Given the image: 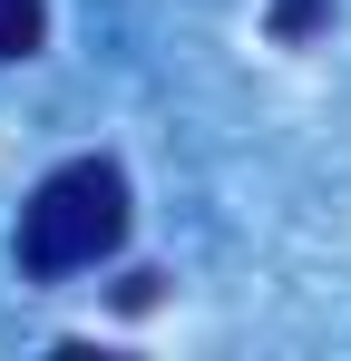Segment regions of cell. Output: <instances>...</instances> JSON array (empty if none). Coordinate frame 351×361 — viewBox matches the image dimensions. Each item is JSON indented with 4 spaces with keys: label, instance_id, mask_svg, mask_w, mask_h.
Masks as SVG:
<instances>
[{
    "label": "cell",
    "instance_id": "6da1fadb",
    "mask_svg": "<svg viewBox=\"0 0 351 361\" xmlns=\"http://www.w3.org/2000/svg\"><path fill=\"white\" fill-rule=\"evenodd\" d=\"M117 235H127V176L108 157H68L20 205V274H39V283L88 274L98 254H117Z\"/></svg>",
    "mask_w": 351,
    "mask_h": 361
},
{
    "label": "cell",
    "instance_id": "7a4b0ae2",
    "mask_svg": "<svg viewBox=\"0 0 351 361\" xmlns=\"http://www.w3.org/2000/svg\"><path fill=\"white\" fill-rule=\"evenodd\" d=\"M39 39H49V0H0V68L30 59Z\"/></svg>",
    "mask_w": 351,
    "mask_h": 361
},
{
    "label": "cell",
    "instance_id": "3957f363",
    "mask_svg": "<svg viewBox=\"0 0 351 361\" xmlns=\"http://www.w3.org/2000/svg\"><path fill=\"white\" fill-rule=\"evenodd\" d=\"M312 20H322V0H273V30H283V39H302Z\"/></svg>",
    "mask_w": 351,
    "mask_h": 361
}]
</instances>
